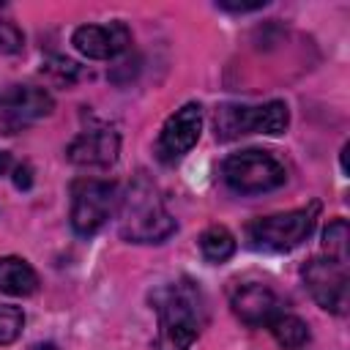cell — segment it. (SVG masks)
I'll return each mask as SVG.
<instances>
[{"label": "cell", "instance_id": "obj_19", "mask_svg": "<svg viewBox=\"0 0 350 350\" xmlns=\"http://www.w3.org/2000/svg\"><path fill=\"white\" fill-rule=\"evenodd\" d=\"M22 46H25L22 30L11 19H0V52L16 55V52H22Z\"/></svg>", "mask_w": 350, "mask_h": 350}, {"label": "cell", "instance_id": "obj_3", "mask_svg": "<svg viewBox=\"0 0 350 350\" xmlns=\"http://www.w3.org/2000/svg\"><path fill=\"white\" fill-rule=\"evenodd\" d=\"M290 126V109L284 101H265L257 107L249 104H221L213 115L216 139L230 142L243 134H268L279 137Z\"/></svg>", "mask_w": 350, "mask_h": 350}, {"label": "cell", "instance_id": "obj_2", "mask_svg": "<svg viewBox=\"0 0 350 350\" xmlns=\"http://www.w3.org/2000/svg\"><path fill=\"white\" fill-rule=\"evenodd\" d=\"M175 230L178 224L167 211L161 191L148 178H137L118 200V232L123 241L164 243Z\"/></svg>", "mask_w": 350, "mask_h": 350}, {"label": "cell", "instance_id": "obj_20", "mask_svg": "<svg viewBox=\"0 0 350 350\" xmlns=\"http://www.w3.org/2000/svg\"><path fill=\"white\" fill-rule=\"evenodd\" d=\"M265 5V0H257V3H216V8L221 11H232V14H246V11H260Z\"/></svg>", "mask_w": 350, "mask_h": 350}, {"label": "cell", "instance_id": "obj_17", "mask_svg": "<svg viewBox=\"0 0 350 350\" xmlns=\"http://www.w3.org/2000/svg\"><path fill=\"white\" fill-rule=\"evenodd\" d=\"M25 328V312L11 304H0V345H11L19 339Z\"/></svg>", "mask_w": 350, "mask_h": 350}, {"label": "cell", "instance_id": "obj_12", "mask_svg": "<svg viewBox=\"0 0 350 350\" xmlns=\"http://www.w3.org/2000/svg\"><path fill=\"white\" fill-rule=\"evenodd\" d=\"M118 153H120V137L112 129L82 131L66 148V159L71 164H77V167H98V170L112 167L118 161Z\"/></svg>", "mask_w": 350, "mask_h": 350}, {"label": "cell", "instance_id": "obj_10", "mask_svg": "<svg viewBox=\"0 0 350 350\" xmlns=\"http://www.w3.org/2000/svg\"><path fill=\"white\" fill-rule=\"evenodd\" d=\"M71 44L79 55L90 60H112L131 44V30L126 22H107V25H79L71 36Z\"/></svg>", "mask_w": 350, "mask_h": 350}, {"label": "cell", "instance_id": "obj_9", "mask_svg": "<svg viewBox=\"0 0 350 350\" xmlns=\"http://www.w3.org/2000/svg\"><path fill=\"white\" fill-rule=\"evenodd\" d=\"M200 131H202V107L197 101H189L180 109H175L159 131V142H156L159 161L172 164L183 159L197 145Z\"/></svg>", "mask_w": 350, "mask_h": 350}, {"label": "cell", "instance_id": "obj_21", "mask_svg": "<svg viewBox=\"0 0 350 350\" xmlns=\"http://www.w3.org/2000/svg\"><path fill=\"white\" fill-rule=\"evenodd\" d=\"M33 172H30V167L27 164H19L16 170H14V186L16 189H27L30 183H33V178H30Z\"/></svg>", "mask_w": 350, "mask_h": 350}, {"label": "cell", "instance_id": "obj_7", "mask_svg": "<svg viewBox=\"0 0 350 350\" xmlns=\"http://www.w3.org/2000/svg\"><path fill=\"white\" fill-rule=\"evenodd\" d=\"M55 98L44 88L8 85L0 90V134L11 137L52 115Z\"/></svg>", "mask_w": 350, "mask_h": 350}, {"label": "cell", "instance_id": "obj_15", "mask_svg": "<svg viewBox=\"0 0 350 350\" xmlns=\"http://www.w3.org/2000/svg\"><path fill=\"white\" fill-rule=\"evenodd\" d=\"M268 331L271 336L276 339V345L287 347V350H298L309 342V325L298 317V314H287V312H279L271 323H268Z\"/></svg>", "mask_w": 350, "mask_h": 350}, {"label": "cell", "instance_id": "obj_5", "mask_svg": "<svg viewBox=\"0 0 350 350\" xmlns=\"http://www.w3.org/2000/svg\"><path fill=\"white\" fill-rule=\"evenodd\" d=\"M317 213H320V202H312L306 208H295V211L254 219L252 224H246V238L254 249H262V252L295 249L301 241H306L312 235Z\"/></svg>", "mask_w": 350, "mask_h": 350}, {"label": "cell", "instance_id": "obj_4", "mask_svg": "<svg viewBox=\"0 0 350 350\" xmlns=\"http://www.w3.org/2000/svg\"><path fill=\"white\" fill-rule=\"evenodd\" d=\"M221 178L238 194H262L284 186L287 170L273 153L260 148H246L224 159Z\"/></svg>", "mask_w": 350, "mask_h": 350}, {"label": "cell", "instance_id": "obj_18", "mask_svg": "<svg viewBox=\"0 0 350 350\" xmlns=\"http://www.w3.org/2000/svg\"><path fill=\"white\" fill-rule=\"evenodd\" d=\"M41 74H49L55 82H60V85H71L77 77H79V66L74 63V60H68V57H49L46 63H44V68H41Z\"/></svg>", "mask_w": 350, "mask_h": 350}, {"label": "cell", "instance_id": "obj_14", "mask_svg": "<svg viewBox=\"0 0 350 350\" xmlns=\"http://www.w3.org/2000/svg\"><path fill=\"white\" fill-rule=\"evenodd\" d=\"M200 252H202V257L208 260V262H216V265H221V262H227L232 254H235V235L224 227V224H211V227H205L202 232H200Z\"/></svg>", "mask_w": 350, "mask_h": 350}, {"label": "cell", "instance_id": "obj_23", "mask_svg": "<svg viewBox=\"0 0 350 350\" xmlns=\"http://www.w3.org/2000/svg\"><path fill=\"white\" fill-rule=\"evenodd\" d=\"M36 350H55V345H41V347H36Z\"/></svg>", "mask_w": 350, "mask_h": 350}, {"label": "cell", "instance_id": "obj_1", "mask_svg": "<svg viewBox=\"0 0 350 350\" xmlns=\"http://www.w3.org/2000/svg\"><path fill=\"white\" fill-rule=\"evenodd\" d=\"M150 304L159 314L156 347L189 350L197 342L200 328L205 325V298L197 282L178 279V282L159 284L150 293Z\"/></svg>", "mask_w": 350, "mask_h": 350}, {"label": "cell", "instance_id": "obj_8", "mask_svg": "<svg viewBox=\"0 0 350 350\" xmlns=\"http://www.w3.org/2000/svg\"><path fill=\"white\" fill-rule=\"evenodd\" d=\"M304 284L317 301L331 314H345L350 304V279H347V262H336L331 257H312L304 271Z\"/></svg>", "mask_w": 350, "mask_h": 350}, {"label": "cell", "instance_id": "obj_6", "mask_svg": "<svg viewBox=\"0 0 350 350\" xmlns=\"http://www.w3.org/2000/svg\"><path fill=\"white\" fill-rule=\"evenodd\" d=\"M118 205V186L98 178H79L71 183V227L77 235H96Z\"/></svg>", "mask_w": 350, "mask_h": 350}, {"label": "cell", "instance_id": "obj_22", "mask_svg": "<svg viewBox=\"0 0 350 350\" xmlns=\"http://www.w3.org/2000/svg\"><path fill=\"white\" fill-rule=\"evenodd\" d=\"M8 167H11V156H8L5 150H0V175H3Z\"/></svg>", "mask_w": 350, "mask_h": 350}, {"label": "cell", "instance_id": "obj_16", "mask_svg": "<svg viewBox=\"0 0 350 350\" xmlns=\"http://www.w3.org/2000/svg\"><path fill=\"white\" fill-rule=\"evenodd\" d=\"M323 249H325V257L336 262H347V221L345 219L328 221L323 232Z\"/></svg>", "mask_w": 350, "mask_h": 350}, {"label": "cell", "instance_id": "obj_13", "mask_svg": "<svg viewBox=\"0 0 350 350\" xmlns=\"http://www.w3.org/2000/svg\"><path fill=\"white\" fill-rule=\"evenodd\" d=\"M38 290V273L22 257H0V293L5 295H33Z\"/></svg>", "mask_w": 350, "mask_h": 350}, {"label": "cell", "instance_id": "obj_11", "mask_svg": "<svg viewBox=\"0 0 350 350\" xmlns=\"http://www.w3.org/2000/svg\"><path fill=\"white\" fill-rule=\"evenodd\" d=\"M230 306H232L235 317L246 325H268L282 312L279 295L262 282L235 284L230 290Z\"/></svg>", "mask_w": 350, "mask_h": 350}]
</instances>
